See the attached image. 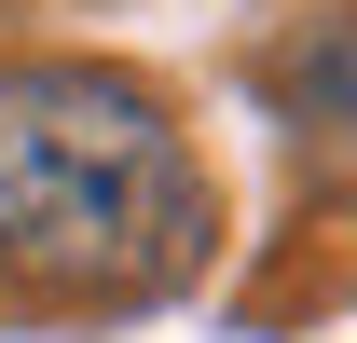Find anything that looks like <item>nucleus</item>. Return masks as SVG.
Here are the masks:
<instances>
[{
    "instance_id": "f257e3e1",
    "label": "nucleus",
    "mask_w": 357,
    "mask_h": 343,
    "mask_svg": "<svg viewBox=\"0 0 357 343\" xmlns=\"http://www.w3.org/2000/svg\"><path fill=\"white\" fill-rule=\"evenodd\" d=\"M206 178L165 96L83 55L0 69V275L55 302H137L192 275Z\"/></svg>"
},
{
    "instance_id": "f03ea898",
    "label": "nucleus",
    "mask_w": 357,
    "mask_h": 343,
    "mask_svg": "<svg viewBox=\"0 0 357 343\" xmlns=\"http://www.w3.org/2000/svg\"><path fill=\"white\" fill-rule=\"evenodd\" d=\"M275 110H289L303 178H330V192H344V178H357V14H316L303 42L275 55Z\"/></svg>"
}]
</instances>
